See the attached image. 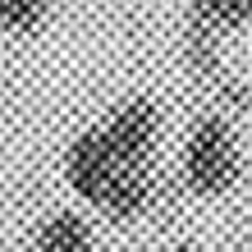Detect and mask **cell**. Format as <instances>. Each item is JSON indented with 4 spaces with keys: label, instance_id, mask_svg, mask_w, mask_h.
<instances>
[{
    "label": "cell",
    "instance_id": "1",
    "mask_svg": "<svg viewBox=\"0 0 252 252\" xmlns=\"http://www.w3.org/2000/svg\"><path fill=\"white\" fill-rule=\"evenodd\" d=\"M179 174H184V188L192 197H220V192L234 188V179H239V142H234L225 110L202 115L188 128Z\"/></svg>",
    "mask_w": 252,
    "mask_h": 252
},
{
    "label": "cell",
    "instance_id": "2",
    "mask_svg": "<svg viewBox=\"0 0 252 252\" xmlns=\"http://www.w3.org/2000/svg\"><path fill=\"white\" fill-rule=\"evenodd\" d=\"M184 69L192 73V83L216 101L220 110H248L252 106V87L225 64L220 55V32H211L197 14H184Z\"/></svg>",
    "mask_w": 252,
    "mask_h": 252
},
{
    "label": "cell",
    "instance_id": "3",
    "mask_svg": "<svg viewBox=\"0 0 252 252\" xmlns=\"http://www.w3.org/2000/svg\"><path fill=\"white\" fill-rule=\"evenodd\" d=\"M160 106L152 96H128L124 106H115L106 115V124L101 128V138H106L110 156L124 160V165H142V160L156 156V142H160Z\"/></svg>",
    "mask_w": 252,
    "mask_h": 252
},
{
    "label": "cell",
    "instance_id": "4",
    "mask_svg": "<svg viewBox=\"0 0 252 252\" xmlns=\"http://www.w3.org/2000/svg\"><path fill=\"white\" fill-rule=\"evenodd\" d=\"M124 160H115L110 156V147H106V138H101V128H87V133H78L73 138V147L64 152V179H69V188L78 192V197H87V202H101V192H106V184L115 179V170H120Z\"/></svg>",
    "mask_w": 252,
    "mask_h": 252
},
{
    "label": "cell",
    "instance_id": "5",
    "mask_svg": "<svg viewBox=\"0 0 252 252\" xmlns=\"http://www.w3.org/2000/svg\"><path fill=\"white\" fill-rule=\"evenodd\" d=\"M37 252H92V234L73 211L51 216L37 234Z\"/></svg>",
    "mask_w": 252,
    "mask_h": 252
},
{
    "label": "cell",
    "instance_id": "6",
    "mask_svg": "<svg viewBox=\"0 0 252 252\" xmlns=\"http://www.w3.org/2000/svg\"><path fill=\"white\" fill-rule=\"evenodd\" d=\"M188 14H197V19L211 28V32H239L243 23H252V0H192Z\"/></svg>",
    "mask_w": 252,
    "mask_h": 252
},
{
    "label": "cell",
    "instance_id": "7",
    "mask_svg": "<svg viewBox=\"0 0 252 252\" xmlns=\"http://www.w3.org/2000/svg\"><path fill=\"white\" fill-rule=\"evenodd\" d=\"M51 9H55V0H0V32L28 37L46 23Z\"/></svg>",
    "mask_w": 252,
    "mask_h": 252
},
{
    "label": "cell",
    "instance_id": "8",
    "mask_svg": "<svg viewBox=\"0 0 252 252\" xmlns=\"http://www.w3.org/2000/svg\"><path fill=\"white\" fill-rule=\"evenodd\" d=\"M174 252H192V248H174Z\"/></svg>",
    "mask_w": 252,
    "mask_h": 252
},
{
    "label": "cell",
    "instance_id": "9",
    "mask_svg": "<svg viewBox=\"0 0 252 252\" xmlns=\"http://www.w3.org/2000/svg\"><path fill=\"white\" fill-rule=\"evenodd\" d=\"M248 252H252V248H248Z\"/></svg>",
    "mask_w": 252,
    "mask_h": 252
}]
</instances>
